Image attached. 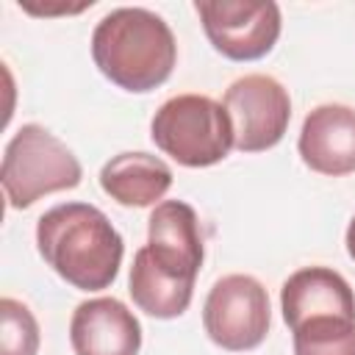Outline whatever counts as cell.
Segmentation results:
<instances>
[{
    "instance_id": "obj_1",
    "label": "cell",
    "mask_w": 355,
    "mask_h": 355,
    "mask_svg": "<svg viewBox=\"0 0 355 355\" xmlns=\"http://www.w3.org/2000/svg\"><path fill=\"white\" fill-rule=\"evenodd\" d=\"M36 247L44 263L80 291H103L116 280L122 236L89 202H61L36 222Z\"/></svg>"
},
{
    "instance_id": "obj_2",
    "label": "cell",
    "mask_w": 355,
    "mask_h": 355,
    "mask_svg": "<svg viewBox=\"0 0 355 355\" xmlns=\"http://www.w3.org/2000/svg\"><path fill=\"white\" fill-rule=\"evenodd\" d=\"M92 58L97 69L125 92H153L178 61L172 28L150 8L125 6L108 11L92 33Z\"/></svg>"
},
{
    "instance_id": "obj_3",
    "label": "cell",
    "mask_w": 355,
    "mask_h": 355,
    "mask_svg": "<svg viewBox=\"0 0 355 355\" xmlns=\"http://www.w3.org/2000/svg\"><path fill=\"white\" fill-rule=\"evenodd\" d=\"M83 178L75 153L42 125H22L3 153V191L11 208H31L53 191L75 189Z\"/></svg>"
},
{
    "instance_id": "obj_4",
    "label": "cell",
    "mask_w": 355,
    "mask_h": 355,
    "mask_svg": "<svg viewBox=\"0 0 355 355\" xmlns=\"http://www.w3.org/2000/svg\"><path fill=\"white\" fill-rule=\"evenodd\" d=\"M150 136L158 150L191 169L219 164L233 147V125L225 105L205 94L169 97L155 111Z\"/></svg>"
},
{
    "instance_id": "obj_5",
    "label": "cell",
    "mask_w": 355,
    "mask_h": 355,
    "mask_svg": "<svg viewBox=\"0 0 355 355\" xmlns=\"http://www.w3.org/2000/svg\"><path fill=\"white\" fill-rule=\"evenodd\" d=\"M272 311L261 280L250 275H225L214 283L202 305L208 338L230 352L255 349L269 333Z\"/></svg>"
},
{
    "instance_id": "obj_6",
    "label": "cell",
    "mask_w": 355,
    "mask_h": 355,
    "mask_svg": "<svg viewBox=\"0 0 355 355\" xmlns=\"http://www.w3.org/2000/svg\"><path fill=\"white\" fill-rule=\"evenodd\" d=\"M202 31L230 61L263 58L280 36V6L272 0H197Z\"/></svg>"
},
{
    "instance_id": "obj_7",
    "label": "cell",
    "mask_w": 355,
    "mask_h": 355,
    "mask_svg": "<svg viewBox=\"0 0 355 355\" xmlns=\"http://www.w3.org/2000/svg\"><path fill=\"white\" fill-rule=\"evenodd\" d=\"M225 111L233 125V147L239 153H261L275 147L288 130L291 97L272 75H244L225 92Z\"/></svg>"
},
{
    "instance_id": "obj_8",
    "label": "cell",
    "mask_w": 355,
    "mask_h": 355,
    "mask_svg": "<svg viewBox=\"0 0 355 355\" xmlns=\"http://www.w3.org/2000/svg\"><path fill=\"white\" fill-rule=\"evenodd\" d=\"M147 250L166 275L194 283L205 258L197 211L180 200L158 202L147 219Z\"/></svg>"
},
{
    "instance_id": "obj_9",
    "label": "cell",
    "mask_w": 355,
    "mask_h": 355,
    "mask_svg": "<svg viewBox=\"0 0 355 355\" xmlns=\"http://www.w3.org/2000/svg\"><path fill=\"white\" fill-rule=\"evenodd\" d=\"M69 341L75 355H139L141 324L125 302L94 297L75 308Z\"/></svg>"
},
{
    "instance_id": "obj_10",
    "label": "cell",
    "mask_w": 355,
    "mask_h": 355,
    "mask_svg": "<svg viewBox=\"0 0 355 355\" xmlns=\"http://www.w3.org/2000/svg\"><path fill=\"white\" fill-rule=\"evenodd\" d=\"M300 158L319 175L355 172V108L341 103L316 105L300 130Z\"/></svg>"
},
{
    "instance_id": "obj_11",
    "label": "cell",
    "mask_w": 355,
    "mask_h": 355,
    "mask_svg": "<svg viewBox=\"0 0 355 355\" xmlns=\"http://www.w3.org/2000/svg\"><path fill=\"white\" fill-rule=\"evenodd\" d=\"M280 311L286 324L294 330L308 319L344 316L355 319V294L349 283L327 266L297 269L280 288Z\"/></svg>"
},
{
    "instance_id": "obj_12",
    "label": "cell",
    "mask_w": 355,
    "mask_h": 355,
    "mask_svg": "<svg viewBox=\"0 0 355 355\" xmlns=\"http://www.w3.org/2000/svg\"><path fill=\"white\" fill-rule=\"evenodd\" d=\"M100 186L125 208H147L169 191L172 169L150 153H119L103 164Z\"/></svg>"
},
{
    "instance_id": "obj_13",
    "label": "cell",
    "mask_w": 355,
    "mask_h": 355,
    "mask_svg": "<svg viewBox=\"0 0 355 355\" xmlns=\"http://www.w3.org/2000/svg\"><path fill=\"white\" fill-rule=\"evenodd\" d=\"M128 286H130L128 291H130L133 302L139 305V311H144L147 316H155V319H175V316H180L189 308L191 291H194V283L166 275L153 261L147 247H141L133 255Z\"/></svg>"
},
{
    "instance_id": "obj_14",
    "label": "cell",
    "mask_w": 355,
    "mask_h": 355,
    "mask_svg": "<svg viewBox=\"0 0 355 355\" xmlns=\"http://www.w3.org/2000/svg\"><path fill=\"white\" fill-rule=\"evenodd\" d=\"M294 333V355H355V319L319 316Z\"/></svg>"
},
{
    "instance_id": "obj_15",
    "label": "cell",
    "mask_w": 355,
    "mask_h": 355,
    "mask_svg": "<svg viewBox=\"0 0 355 355\" xmlns=\"http://www.w3.org/2000/svg\"><path fill=\"white\" fill-rule=\"evenodd\" d=\"M39 322L19 300H0V355H36Z\"/></svg>"
},
{
    "instance_id": "obj_16",
    "label": "cell",
    "mask_w": 355,
    "mask_h": 355,
    "mask_svg": "<svg viewBox=\"0 0 355 355\" xmlns=\"http://www.w3.org/2000/svg\"><path fill=\"white\" fill-rule=\"evenodd\" d=\"M347 252H349V258L355 261V216H352V222H349V227H347Z\"/></svg>"
}]
</instances>
